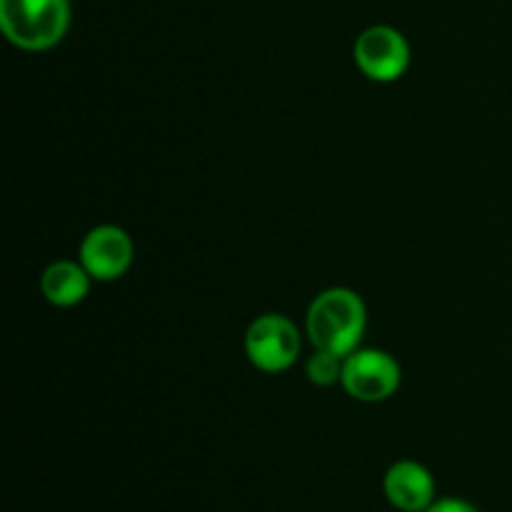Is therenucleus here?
Returning a JSON list of instances; mask_svg holds the SVG:
<instances>
[{
  "mask_svg": "<svg viewBox=\"0 0 512 512\" xmlns=\"http://www.w3.org/2000/svg\"><path fill=\"white\" fill-rule=\"evenodd\" d=\"M365 325H368V310L363 298L348 288L323 290L310 303L305 318V330L315 350H328L340 358H348L360 348Z\"/></svg>",
  "mask_w": 512,
  "mask_h": 512,
  "instance_id": "obj_1",
  "label": "nucleus"
},
{
  "mask_svg": "<svg viewBox=\"0 0 512 512\" xmlns=\"http://www.w3.org/2000/svg\"><path fill=\"white\" fill-rule=\"evenodd\" d=\"M68 0H0V28L23 50H48L65 38Z\"/></svg>",
  "mask_w": 512,
  "mask_h": 512,
  "instance_id": "obj_2",
  "label": "nucleus"
},
{
  "mask_svg": "<svg viewBox=\"0 0 512 512\" xmlns=\"http://www.w3.org/2000/svg\"><path fill=\"white\" fill-rule=\"evenodd\" d=\"M245 353L263 373H283L300 355L298 328L285 315H260L245 333Z\"/></svg>",
  "mask_w": 512,
  "mask_h": 512,
  "instance_id": "obj_3",
  "label": "nucleus"
},
{
  "mask_svg": "<svg viewBox=\"0 0 512 512\" xmlns=\"http://www.w3.org/2000/svg\"><path fill=\"white\" fill-rule=\"evenodd\" d=\"M400 365L393 355L383 350L358 348L343 360V383L345 393L360 403H380L395 395L400 388Z\"/></svg>",
  "mask_w": 512,
  "mask_h": 512,
  "instance_id": "obj_4",
  "label": "nucleus"
},
{
  "mask_svg": "<svg viewBox=\"0 0 512 512\" xmlns=\"http://www.w3.org/2000/svg\"><path fill=\"white\" fill-rule=\"evenodd\" d=\"M353 58L360 73L375 83H393L408 70L410 45L400 30L390 25H370L358 35L353 45Z\"/></svg>",
  "mask_w": 512,
  "mask_h": 512,
  "instance_id": "obj_5",
  "label": "nucleus"
},
{
  "mask_svg": "<svg viewBox=\"0 0 512 512\" xmlns=\"http://www.w3.org/2000/svg\"><path fill=\"white\" fill-rule=\"evenodd\" d=\"M80 263L93 280H118L133 263V240L123 228L98 225L80 243Z\"/></svg>",
  "mask_w": 512,
  "mask_h": 512,
  "instance_id": "obj_6",
  "label": "nucleus"
},
{
  "mask_svg": "<svg viewBox=\"0 0 512 512\" xmlns=\"http://www.w3.org/2000/svg\"><path fill=\"white\" fill-rule=\"evenodd\" d=\"M383 490L388 503L400 512H425L435 503V480L425 465L400 460L385 473Z\"/></svg>",
  "mask_w": 512,
  "mask_h": 512,
  "instance_id": "obj_7",
  "label": "nucleus"
},
{
  "mask_svg": "<svg viewBox=\"0 0 512 512\" xmlns=\"http://www.w3.org/2000/svg\"><path fill=\"white\" fill-rule=\"evenodd\" d=\"M90 275L83 268V263H73V260H58V263L48 265L45 273L40 275V290H43L45 300L58 308H70L85 300L90 290Z\"/></svg>",
  "mask_w": 512,
  "mask_h": 512,
  "instance_id": "obj_8",
  "label": "nucleus"
},
{
  "mask_svg": "<svg viewBox=\"0 0 512 512\" xmlns=\"http://www.w3.org/2000/svg\"><path fill=\"white\" fill-rule=\"evenodd\" d=\"M343 360L345 358L328 353V350H315V355L305 365V373H308L310 383L320 385V388H328V385L338 383L343 378Z\"/></svg>",
  "mask_w": 512,
  "mask_h": 512,
  "instance_id": "obj_9",
  "label": "nucleus"
},
{
  "mask_svg": "<svg viewBox=\"0 0 512 512\" xmlns=\"http://www.w3.org/2000/svg\"><path fill=\"white\" fill-rule=\"evenodd\" d=\"M425 512H480L475 508L473 503H468V500H460V498H440L435 500L433 505H430Z\"/></svg>",
  "mask_w": 512,
  "mask_h": 512,
  "instance_id": "obj_10",
  "label": "nucleus"
}]
</instances>
